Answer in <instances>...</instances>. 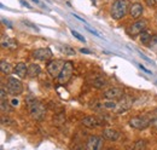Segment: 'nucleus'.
<instances>
[{"label": "nucleus", "instance_id": "473e14b6", "mask_svg": "<svg viewBox=\"0 0 157 150\" xmlns=\"http://www.w3.org/2000/svg\"><path fill=\"white\" fill-rule=\"evenodd\" d=\"M1 99H6V92L4 87H1Z\"/></svg>", "mask_w": 157, "mask_h": 150}, {"label": "nucleus", "instance_id": "1a4fd4ad", "mask_svg": "<svg viewBox=\"0 0 157 150\" xmlns=\"http://www.w3.org/2000/svg\"><path fill=\"white\" fill-rule=\"evenodd\" d=\"M103 138L99 136H91L86 142V149L87 150H99L103 147Z\"/></svg>", "mask_w": 157, "mask_h": 150}, {"label": "nucleus", "instance_id": "c756f323", "mask_svg": "<svg viewBox=\"0 0 157 150\" xmlns=\"http://www.w3.org/2000/svg\"><path fill=\"white\" fill-rule=\"evenodd\" d=\"M139 68H140L141 70H144L145 73H147V74H152V72H151V70H149V69H146V68H145L144 65H141V64H139Z\"/></svg>", "mask_w": 157, "mask_h": 150}, {"label": "nucleus", "instance_id": "7c9ffc66", "mask_svg": "<svg viewBox=\"0 0 157 150\" xmlns=\"http://www.w3.org/2000/svg\"><path fill=\"white\" fill-rule=\"evenodd\" d=\"M151 126L157 130V117H155V119H152V120H151Z\"/></svg>", "mask_w": 157, "mask_h": 150}, {"label": "nucleus", "instance_id": "4468645a", "mask_svg": "<svg viewBox=\"0 0 157 150\" xmlns=\"http://www.w3.org/2000/svg\"><path fill=\"white\" fill-rule=\"evenodd\" d=\"M13 72L20 79H24L25 76H28V67L25 63H18V64H16Z\"/></svg>", "mask_w": 157, "mask_h": 150}, {"label": "nucleus", "instance_id": "f03ea898", "mask_svg": "<svg viewBox=\"0 0 157 150\" xmlns=\"http://www.w3.org/2000/svg\"><path fill=\"white\" fill-rule=\"evenodd\" d=\"M129 1L128 0H115L111 5L110 9V15L114 19H121L123 18L127 12H128V7H129Z\"/></svg>", "mask_w": 157, "mask_h": 150}, {"label": "nucleus", "instance_id": "f8f14e48", "mask_svg": "<svg viewBox=\"0 0 157 150\" xmlns=\"http://www.w3.org/2000/svg\"><path fill=\"white\" fill-rule=\"evenodd\" d=\"M124 94H123V91H122V89H118V87H111V89H109V90H106L104 94H103V97L105 98V99H120L121 97H123Z\"/></svg>", "mask_w": 157, "mask_h": 150}, {"label": "nucleus", "instance_id": "f3484780", "mask_svg": "<svg viewBox=\"0 0 157 150\" xmlns=\"http://www.w3.org/2000/svg\"><path fill=\"white\" fill-rule=\"evenodd\" d=\"M152 34H151V32L150 30H147V29H145V30H143L141 33H140V41H141V44H144V45H149L150 44V41H151V39H152Z\"/></svg>", "mask_w": 157, "mask_h": 150}, {"label": "nucleus", "instance_id": "c9c22d12", "mask_svg": "<svg viewBox=\"0 0 157 150\" xmlns=\"http://www.w3.org/2000/svg\"><path fill=\"white\" fill-rule=\"evenodd\" d=\"M80 52H81V53H88V55L91 53V51H90V50H87V49H81V50H80Z\"/></svg>", "mask_w": 157, "mask_h": 150}, {"label": "nucleus", "instance_id": "4be33fe9", "mask_svg": "<svg viewBox=\"0 0 157 150\" xmlns=\"http://www.w3.org/2000/svg\"><path fill=\"white\" fill-rule=\"evenodd\" d=\"M60 51H62L64 55H68V56H74V55H75V50L71 49L70 46H63V47L60 49Z\"/></svg>", "mask_w": 157, "mask_h": 150}, {"label": "nucleus", "instance_id": "393cba45", "mask_svg": "<svg viewBox=\"0 0 157 150\" xmlns=\"http://www.w3.org/2000/svg\"><path fill=\"white\" fill-rule=\"evenodd\" d=\"M70 33H71V34H73L74 37L76 38L78 40H80L81 42H86V39H85V38L82 37L81 34H78V32H76V30H74V29H71V30H70Z\"/></svg>", "mask_w": 157, "mask_h": 150}, {"label": "nucleus", "instance_id": "a878e982", "mask_svg": "<svg viewBox=\"0 0 157 150\" xmlns=\"http://www.w3.org/2000/svg\"><path fill=\"white\" fill-rule=\"evenodd\" d=\"M149 46H150V49H157V35H154L152 39H151V41H150V44H149Z\"/></svg>", "mask_w": 157, "mask_h": 150}, {"label": "nucleus", "instance_id": "cd10ccee", "mask_svg": "<svg viewBox=\"0 0 157 150\" xmlns=\"http://www.w3.org/2000/svg\"><path fill=\"white\" fill-rule=\"evenodd\" d=\"M86 29H87V30H88L90 33H92L93 35H96V37H98V38H101V35H99V33H98V32H96L94 29H92V28H90L88 26H86Z\"/></svg>", "mask_w": 157, "mask_h": 150}, {"label": "nucleus", "instance_id": "4c0bfd02", "mask_svg": "<svg viewBox=\"0 0 157 150\" xmlns=\"http://www.w3.org/2000/svg\"><path fill=\"white\" fill-rule=\"evenodd\" d=\"M34 2H36V4H39V0H33Z\"/></svg>", "mask_w": 157, "mask_h": 150}, {"label": "nucleus", "instance_id": "c85d7f7f", "mask_svg": "<svg viewBox=\"0 0 157 150\" xmlns=\"http://www.w3.org/2000/svg\"><path fill=\"white\" fill-rule=\"evenodd\" d=\"M145 2H146V5L150 6V7H154V6L156 5V0H145Z\"/></svg>", "mask_w": 157, "mask_h": 150}, {"label": "nucleus", "instance_id": "a211bd4d", "mask_svg": "<svg viewBox=\"0 0 157 150\" xmlns=\"http://www.w3.org/2000/svg\"><path fill=\"white\" fill-rule=\"evenodd\" d=\"M1 45H2V47L9 49V50H16L17 49V42L13 39H9V38L6 40H2Z\"/></svg>", "mask_w": 157, "mask_h": 150}, {"label": "nucleus", "instance_id": "20e7f679", "mask_svg": "<svg viewBox=\"0 0 157 150\" xmlns=\"http://www.w3.org/2000/svg\"><path fill=\"white\" fill-rule=\"evenodd\" d=\"M73 73H74V65H73V63L69 62V61L65 62V64H64V67H63L60 74H59V76L57 77L59 84L63 85V86H64L65 84H68L69 80H70L71 76H73Z\"/></svg>", "mask_w": 157, "mask_h": 150}, {"label": "nucleus", "instance_id": "aec40b11", "mask_svg": "<svg viewBox=\"0 0 157 150\" xmlns=\"http://www.w3.org/2000/svg\"><path fill=\"white\" fill-rule=\"evenodd\" d=\"M106 85V80L103 76H97L93 81H92V86L96 89H103Z\"/></svg>", "mask_w": 157, "mask_h": 150}, {"label": "nucleus", "instance_id": "6e6552de", "mask_svg": "<svg viewBox=\"0 0 157 150\" xmlns=\"http://www.w3.org/2000/svg\"><path fill=\"white\" fill-rule=\"evenodd\" d=\"M147 27V21L144 18L138 19L134 23L131 24V27L128 28V34L131 37H134V35H139L143 30H145Z\"/></svg>", "mask_w": 157, "mask_h": 150}, {"label": "nucleus", "instance_id": "7ed1b4c3", "mask_svg": "<svg viewBox=\"0 0 157 150\" xmlns=\"http://www.w3.org/2000/svg\"><path fill=\"white\" fill-rule=\"evenodd\" d=\"M6 90L11 96H18L23 92V85L16 77H9L6 81Z\"/></svg>", "mask_w": 157, "mask_h": 150}, {"label": "nucleus", "instance_id": "ddd939ff", "mask_svg": "<svg viewBox=\"0 0 157 150\" xmlns=\"http://www.w3.org/2000/svg\"><path fill=\"white\" fill-rule=\"evenodd\" d=\"M143 5L139 4V2H134L129 6V15L131 17L134 19H138L141 15H143Z\"/></svg>", "mask_w": 157, "mask_h": 150}, {"label": "nucleus", "instance_id": "2eb2a0df", "mask_svg": "<svg viewBox=\"0 0 157 150\" xmlns=\"http://www.w3.org/2000/svg\"><path fill=\"white\" fill-rule=\"evenodd\" d=\"M103 137L105 139H108V140L115 142V140H117L118 138H120V132L114 130V128H105L103 131Z\"/></svg>", "mask_w": 157, "mask_h": 150}, {"label": "nucleus", "instance_id": "423d86ee", "mask_svg": "<svg viewBox=\"0 0 157 150\" xmlns=\"http://www.w3.org/2000/svg\"><path fill=\"white\" fill-rule=\"evenodd\" d=\"M64 64H65V62L63 59H52V61L48 62L46 68H47L48 74L51 75L52 77H58L62 69H63V67H64Z\"/></svg>", "mask_w": 157, "mask_h": 150}, {"label": "nucleus", "instance_id": "6ab92c4d", "mask_svg": "<svg viewBox=\"0 0 157 150\" xmlns=\"http://www.w3.org/2000/svg\"><path fill=\"white\" fill-rule=\"evenodd\" d=\"M0 70H1V73L9 75V74H11V72H12V67H11V64H10L9 62L1 61V62H0Z\"/></svg>", "mask_w": 157, "mask_h": 150}, {"label": "nucleus", "instance_id": "b1692460", "mask_svg": "<svg viewBox=\"0 0 157 150\" xmlns=\"http://www.w3.org/2000/svg\"><path fill=\"white\" fill-rule=\"evenodd\" d=\"M146 148V142L145 140H138L134 145V149H145Z\"/></svg>", "mask_w": 157, "mask_h": 150}, {"label": "nucleus", "instance_id": "e433bc0d", "mask_svg": "<svg viewBox=\"0 0 157 150\" xmlns=\"http://www.w3.org/2000/svg\"><path fill=\"white\" fill-rule=\"evenodd\" d=\"M140 57H141V58H144V59H145V61H147V62H151V59H150V58H147V57L145 56V55H143V53H140Z\"/></svg>", "mask_w": 157, "mask_h": 150}, {"label": "nucleus", "instance_id": "2f4dec72", "mask_svg": "<svg viewBox=\"0 0 157 150\" xmlns=\"http://www.w3.org/2000/svg\"><path fill=\"white\" fill-rule=\"evenodd\" d=\"M11 105H12V107H17V105H18V101H17L16 98H12V99H11Z\"/></svg>", "mask_w": 157, "mask_h": 150}, {"label": "nucleus", "instance_id": "412c9836", "mask_svg": "<svg viewBox=\"0 0 157 150\" xmlns=\"http://www.w3.org/2000/svg\"><path fill=\"white\" fill-rule=\"evenodd\" d=\"M0 107H1V112H10L12 110V108L10 107L7 99H1V103H0Z\"/></svg>", "mask_w": 157, "mask_h": 150}, {"label": "nucleus", "instance_id": "5701e85b", "mask_svg": "<svg viewBox=\"0 0 157 150\" xmlns=\"http://www.w3.org/2000/svg\"><path fill=\"white\" fill-rule=\"evenodd\" d=\"M53 121H56L57 125H62V124L65 121V115H64V114H59V115H57V116L53 119Z\"/></svg>", "mask_w": 157, "mask_h": 150}, {"label": "nucleus", "instance_id": "f704fd0d", "mask_svg": "<svg viewBox=\"0 0 157 150\" xmlns=\"http://www.w3.org/2000/svg\"><path fill=\"white\" fill-rule=\"evenodd\" d=\"M20 2H21V4H22V5H23V6H25V7H28V9H30V7H32V6H30V5L28 4V2H25L24 0H20Z\"/></svg>", "mask_w": 157, "mask_h": 150}, {"label": "nucleus", "instance_id": "39448f33", "mask_svg": "<svg viewBox=\"0 0 157 150\" xmlns=\"http://www.w3.org/2000/svg\"><path fill=\"white\" fill-rule=\"evenodd\" d=\"M149 125H151V120L146 116H134L129 120V126L139 131L145 130L146 127H149Z\"/></svg>", "mask_w": 157, "mask_h": 150}, {"label": "nucleus", "instance_id": "0eeeda50", "mask_svg": "<svg viewBox=\"0 0 157 150\" xmlns=\"http://www.w3.org/2000/svg\"><path fill=\"white\" fill-rule=\"evenodd\" d=\"M134 103V98H132L131 96H123L120 98V101L117 102V105L115 108V112L116 114H121V112H124L127 110H129L132 108Z\"/></svg>", "mask_w": 157, "mask_h": 150}, {"label": "nucleus", "instance_id": "9b49d317", "mask_svg": "<svg viewBox=\"0 0 157 150\" xmlns=\"http://www.w3.org/2000/svg\"><path fill=\"white\" fill-rule=\"evenodd\" d=\"M101 121H103V120H101L100 117L90 115V116L83 117V119H82V121H81V124H82L83 126L88 127V128H96V127H98V126H100V125L103 124Z\"/></svg>", "mask_w": 157, "mask_h": 150}, {"label": "nucleus", "instance_id": "bb28decb", "mask_svg": "<svg viewBox=\"0 0 157 150\" xmlns=\"http://www.w3.org/2000/svg\"><path fill=\"white\" fill-rule=\"evenodd\" d=\"M11 122H12V120H10L9 117H5V116L1 117V124L2 125H10Z\"/></svg>", "mask_w": 157, "mask_h": 150}, {"label": "nucleus", "instance_id": "f257e3e1", "mask_svg": "<svg viewBox=\"0 0 157 150\" xmlns=\"http://www.w3.org/2000/svg\"><path fill=\"white\" fill-rule=\"evenodd\" d=\"M27 107H28V110L30 116L36 120V121H41L45 115H46V109H45V105L39 102L38 99L33 98V97H28L27 98Z\"/></svg>", "mask_w": 157, "mask_h": 150}, {"label": "nucleus", "instance_id": "dca6fc26", "mask_svg": "<svg viewBox=\"0 0 157 150\" xmlns=\"http://www.w3.org/2000/svg\"><path fill=\"white\" fill-rule=\"evenodd\" d=\"M40 73H41V68L39 64L33 63L28 67V76L29 77H36V76H39Z\"/></svg>", "mask_w": 157, "mask_h": 150}, {"label": "nucleus", "instance_id": "72a5a7b5", "mask_svg": "<svg viewBox=\"0 0 157 150\" xmlns=\"http://www.w3.org/2000/svg\"><path fill=\"white\" fill-rule=\"evenodd\" d=\"M71 16H74V17H75V18H76V19H78V21H81V22H83L85 24H87V23H86V21H85V19H83V18H81L80 16H78V15H75V14H73Z\"/></svg>", "mask_w": 157, "mask_h": 150}, {"label": "nucleus", "instance_id": "9d476101", "mask_svg": "<svg viewBox=\"0 0 157 150\" xmlns=\"http://www.w3.org/2000/svg\"><path fill=\"white\" fill-rule=\"evenodd\" d=\"M53 56L52 51L48 49V47H45V49H36L33 51V57L39 59V61H50Z\"/></svg>", "mask_w": 157, "mask_h": 150}]
</instances>
